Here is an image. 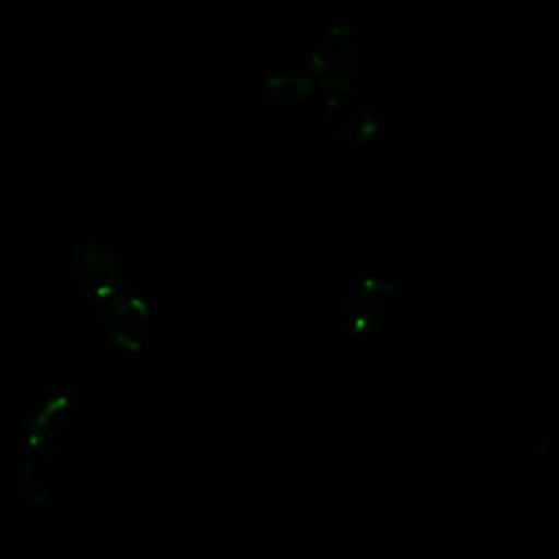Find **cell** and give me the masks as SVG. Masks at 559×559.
Masks as SVG:
<instances>
[{
  "label": "cell",
  "mask_w": 559,
  "mask_h": 559,
  "mask_svg": "<svg viewBox=\"0 0 559 559\" xmlns=\"http://www.w3.org/2000/svg\"><path fill=\"white\" fill-rule=\"evenodd\" d=\"M266 92L282 103H295L310 94L312 79L310 74L293 68V66H275L264 76Z\"/></svg>",
  "instance_id": "8"
},
{
  "label": "cell",
  "mask_w": 559,
  "mask_h": 559,
  "mask_svg": "<svg viewBox=\"0 0 559 559\" xmlns=\"http://www.w3.org/2000/svg\"><path fill=\"white\" fill-rule=\"evenodd\" d=\"M15 487L31 507H46L59 489V461L26 450L15 467Z\"/></svg>",
  "instance_id": "7"
},
{
  "label": "cell",
  "mask_w": 559,
  "mask_h": 559,
  "mask_svg": "<svg viewBox=\"0 0 559 559\" xmlns=\"http://www.w3.org/2000/svg\"><path fill=\"white\" fill-rule=\"evenodd\" d=\"M105 336L124 352L138 354L151 338V308L140 295H114L100 304Z\"/></svg>",
  "instance_id": "6"
},
{
  "label": "cell",
  "mask_w": 559,
  "mask_h": 559,
  "mask_svg": "<svg viewBox=\"0 0 559 559\" xmlns=\"http://www.w3.org/2000/svg\"><path fill=\"white\" fill-rule=\"evenodd\" d=\"M321 120L325 133L345 148L367 146L380 133L378 109L358 92L328 94Z\"/></svg>",
  "instance_id": "5"
},
{
  "label": "cell",
  "mask_w": 559,
  "mask_h": 559,
  "mask_svg": "<svg viewBox=\"0 0 559 559\" xmlns=\"http://www.w3.org/2000/svg\"><path fill=\"white\" fill-rule=\"evenodd\" d=\"M373 59V46L358 26L330 22L310 41L308 74L328 94L356 92L367 81Z\"/></svg>",
  "instance_id": "1"
},
{
  "label": "cell",
  "mask_w": 559,
  "mask_h": 559,
  "mask_svg": "<svg viewBox=\"0 0 559 559\" xmlns=\"http://www.w3.org/2000/svg\"><path fill=\"white\" fill-rule=\"evenodd\" d=\"M87 430L83 406L66 391L39 402L28 419L26 450L61 461L72 454Z\"/></svg>",
  "instance_id": "2"
},
{
  "label": "cell",
  "mask_w": 559,
  "mask_h": 559,
  "mask_svg": "<svg viewBox=\"0 0 559 559\" xmlns=\"http://www.w3.org/2000/svg\"><path fill=\"white\" fill-rule=\"evenodd\" d=\"M68 269L74 288L96 306L118 295L124 280V262L120 251L103 238L79 240L72 247Z\"/></svg>",
  "instance_id": "4"
},
{
  "label": "cell",
  "mask_w": 559,
  "mask_h": 559,
  "mask_svg": "<svg viewBox=\"0 0 559 559\" xmlns=\"http://www.w3.org/2000/svg\"><path fill=\"white\" fill-rule=\"evenodd\" d=\"M400 308V286L384 271H369L356 277L341 297V314L347 328L362 338L380 336Z\"/></svg>",
  "instance_id": "3"
}]
</instances>
